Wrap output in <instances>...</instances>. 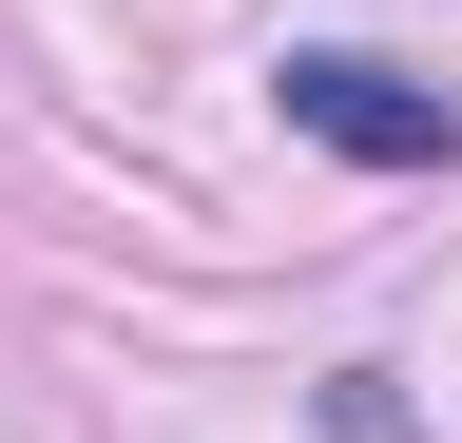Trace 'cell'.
<instances>
[{
	"label": "cell",
	"mask_w": 462,
	"mask_h": 443,
	"mask_svg": "<svg viewBox=\"0 0 462 443\" xmlns=\"http://www.w3.org/2000/svg\"><path fill=\"white\" fill-rule=\"evenodd\" d=\"M270 97H289V135H309V154H346V174H462V97L404 78V59L309 39V59H270Z\"/></svg>",
	"instance_id": "obj_1"
}]
</instances>
